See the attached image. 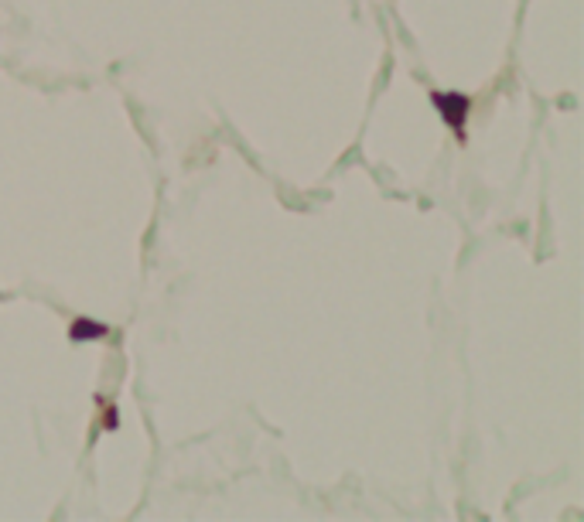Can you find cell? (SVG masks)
Returning a JSON list of instances; mask_svg holds the SVG:
<instances>
[{
    "label": "cell",
    "mask_w": 584,
    "mask_h": 522,
    "mask_svg": "<svg viewBox=\"0 0 584 522\" xmlns=\"http://www.w3.org/2000/svg\"><path fill=\"white\" fill-rule=\"evenodd\" d=\"M431 107L437 109V117L445 120V127H448L451 134H455V140L458 144H465V127H468V117H472V96L465 93H445V89H435L431 93Z\"/></svg>",
    "instance_id": "6da1fadb"
},
{
    "label": "cell",
    "mask_w": 584,
    "mask_h": 522,
    "mask_svg": "<svg viewBox=\"0 0 584 522\" xmlns=\"http://www.w3.org/2000/svg\"><path fill=\"white\" fill-rule=\"evenodd\" d=\"M68 338L79 345V342H103L109 338V328L103 322H93V318H76L68 324Z\"/></svg>",
    "instance_id": "7a4b0ae2"
},
{
    "label": "cell",
    "mask_w": 584,
    "mask_h": 522,
    "mask_svg": "<svg viewBox=\"0 0 584 522\" xmlns=\"http://www.w3.org/2000/svg\"><path fill=\"white\" fill-rule=\"evenodd\" d=\"M117 424H120V420H117V410H113L109 403H103V427H107V430H117Z\"/></svg>",
    "instance_id": "3957f363"
}]
</instances>
